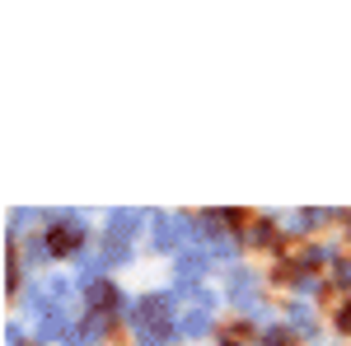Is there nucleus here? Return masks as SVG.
<instances>
[{
  "label": "nucleus",
  "mask_w": 351,
  "mask_h": 346,
  "mask_svg": "<svg viewBox=\"0 0 351 346\" xmlns=\"http://www.w3.org/2000/svg\"><path fill=\"white\" fill-rule=\"evenodd\" d=\"M112 304H117V291H112L108 281H99L94 286V309H112Z\"/></svg>",
  "instance_id": "2"
},
{
  "label": "nucleus",
  "mask_w": 351,
  "mask_h": 346,
  "mask_svg": "<svg viewBox=\"0 0 351 346\" xmlns=\"http://www.w3.org/2000/svg\"><path fill=\"white\" fill-rule=\"evenodd\" d=\"M267 346H295L291 332H267Z\"/></svg>",
  "instance_id": "4"
},
{
  "label": "nucleus",
  "mask_w": 351,
  "mask_h": 346,
  "mask_svg": "<svg viewBox=\"0 0 351 346\" xmlns=\"http://www.w3.org/2000/svg\"><path fill=\"white\" fill-rule=\"evenodd\" d=\"M243 337H248V328H243V323H234V328H225V332H220V342H225V346H243Z\"/></svg>",
  "instance_id": "3"
},
{
  "label": "nucleus",
  "mask_w": 351,
  "mask_h": 346,
  "mask_svg": "<svg viewBox=\"0 0 351 346\" xmlns=\"http://www.w3.org/2000/svg\"><path fill=\"white\" fill-rule=\"evenodd\" d=\"M337 328H342V332H351V304H347V309H337Z\"/></svg>",
  "instance_id": "5"
},
{
  "label": "nucleus",
  "mask_w": 351,
  "mask_h": 346,
  "mask_svg": "<svg viewBox=\"0 0 351 346\" xmlns=\"http://www.w3.org/2000/svg\"><path fill=\"white\" fill-rule=\"evenodd\" d=\"M84 243V230H75V225H56V230H47V253H75Z\"/></svg>",
  "instance_id": "1"
}]
</instances>
